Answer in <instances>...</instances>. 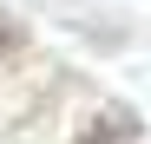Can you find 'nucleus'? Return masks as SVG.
<instances>
[{"label": "nucleus", "instance_id": "obj_1", "mask_svg": "<svg viewBox=\"0 0 151 144\" xmlns=\"http://www.w3.org/2000/svg\"><path fill=\"white\" fill-rule=\"evenodd\" d=\"M132 138H138V111H132V105H105L72 144H132Z\"/></svg>", "mask_w": 151, "mask_h": 144}, {"label": "nucleus", "instance_id": "obj_2", "mask_svg": "<svg viewBox=\"0 0 151 144\" xmlns=\"http://www.w3.org/2000/svg\"><path fill=\"white\" fill-rule=\"evenodd\" d=\"M20 46H27V33H20V26H13V20H7V13H0V59H13V53H20Z\"/></svg>", "mask_w": 151, "mask_h": 144}]
</instances>
